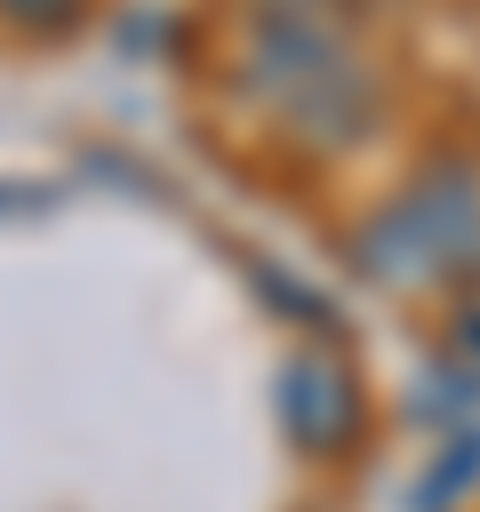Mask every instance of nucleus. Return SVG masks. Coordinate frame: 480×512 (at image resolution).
<instances>
[{
    "label": "nucleus",
    "instance_id": "nucleus-1",
    "mask_svg": "<svg viewBox=\"0 0 480 512\" xmlns=\"http://www.w3.org/2000/svg\"><path fill=\"white\" fill-rule=\"evenodd\" d=\"M248 96L312 144H360L376 112V72L360 64L328 0H264L248 24Z\"/></svg>",
    "mask_w": 480,
    "mask_h": 512
},
{
    "label": "nucleus",
    "instance_id": "nucleus-2",
    "mask_svg": "<svg viewBox=\"0 0 480 512\" xmlns=\"http://www.w3.org/2000/svg\"><path fill=\"white\" fill-rule=\"evenodd\" d=\"M472 248H480V176H472L464 160L424 168V176H416L384 216H368L360 240H352L360 272L384 280V288L440 280L448 264H472Z\"/></svg>",
    "mask_w": 480,
    "mask_h": 512
},
{
    "label": "nucleus",
    "instance_id": "nucleus-3",
    "mask_svg": "<svg viewBox=\"0 0 480 512\" xmlns=\"http://www.w3.org/2000/svg\"><path fill=\"white\" fill-rule=\"evenodd\" d=\"M280 416L304 448H344L360 432V392L336 360H288L280 368Z\"/></svg>",
    "mask_w": 480,
    "mask_h": 512
},
{
    "label": "nucleus",
    "instance_id": "nucleus-4",
    "mask_svg": "<svg viewBox=\"0 0 480 512\" xmlns=\"http://www.w3.org/2000/svg\"><path fill=\"white\" fill-rule=\"evenodd\" d=\"M472 480H480V424H456V432L440 440V456L424 464V480H416V512H448V504H464Z\"/></svg>",
    "mask_w": 480,
    "mask_h": 512
},
{
    "label": "nucleus",
    "instance_id": "nucleus-5",
    "mask_svg": "<svg viewBox=\"0 0 480 512\" xmlns=\"http://www.w3.org/2000/svg\"><path fill=\"white\" fill-rule=\"evenodd\" d=\"M0 16L24 24V32H64L80 16V0H0Z\"/></svg>",
    "mask_w": 480,
    "mask_h": 512
},
{
    "label": "nucleus",
    "instance_id": "nucleus-6",
    "mask_svg": "<svg viewBox=\"0 0 480 512\" xmlns=\"http://www.w3.org/2000/svg\"><path fill=\"white\" fill-rule=\"evenodd\" d=\"M456 352H472V360H480V304H472V312H456Z\"/></svg>",
    "mask_w": 480,
    "mask_h": 512
},
{
    "label": "nucleus",
    "instance_id": "nucleus-7",
    "mask_svg": "<svg viewBox=\"0 0 480 512\" xmlns=\"http://www.w3.org/2000/svg\"><path fill=\"white\" fill-rule=\"evenodd\" d=\"M472 280H480V248H472Z\"/></svg>",
    "mask_w": 480,
    "mask_h": 512
}]
</instances>
